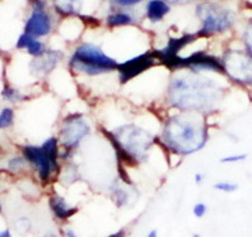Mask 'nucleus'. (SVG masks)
Instances as JSON below:
<instances>
[{
	"label": "nucleus",
	"mask_w": 252,
	"mask_h": 237,
	"mask_svg": "<svg viewBox=\"0 0 252 237\" xmlns=\"http://www.w3.org/2000/svg\"><path fill=\"white\" fill-rule=\"evenodd\" d=\"M208 132L203 123L186 115H175L165 124L164 144L177 154H192L207 143Z\"/></svg>",
	"instance_id": "f257e3e1"
},
{
	"label": "nucleus",
	"mask_w": 252,
	"mask_h": 237,
	"mask_svg": "<svg viewBox=\"0 0 252 237\" xmlns=\"http://www.w3.org/2000/svg\"><path fill=\"white\" fill-rule=\"evenodd\" d=\"M168 98L178 109L202 111L216 102L217 87L208 78L178 77L170 83Z\"/></svg>",
	"instance_id": "f03ea898"
},
{
	"label": "nucleus",
	"mask_w": 252,
	"mask_h": 237,
	"mask_svg": "<svg viewBox=\"0 0 252 237\" xmlns=\"http://www.w3.org/2000/svg\"><path fill=\"white\" fill-rule=\"evenodd\" d=\"M69 66L89 76H97L118 69L119 63L114 58L105 55L98 47L85 43L75 51Z\"/></svg>",
	"instance_id": "7ed1b4c3"
},
{
	"label": "nucleus",
	"mask_w": 252,
	"mask_h": 237,
	"mask_svg": "<svg viewBox=\"0 0 252 237\" xmlns=\"http://www.w3.org/2000/svg\"><path fill=\"white\" fill-rule=\"evenodd\" d=\"M197 15L202 20V28L197 33L198 37H211L216 33L228 31L235 24L232 12L224 8H217L213 4H203L199 6Z\"/></svg>",
	"instance_id": "20e7f679"
},
{
	"label": "nucleus",
	"mask_w": 252,
	"mask_h": 237,
	"mask_svg": "<svg viewBox=\"0 0 252 237\" xmlns=\"http://www.w3.org/2000/svg\"><path fill=\"white\" fill-rule=\"evenodd\" d=\"M119 143L135 160L144 159L145 153L152 145V135L135 125L123 126L114 133Z\"/></svg>",
	"instance_id": "39448f33"
},
{
	"label": "nucleus",
	"mask_w": 252,
	"mask_h": 237,
	"mask_svg": "<svg viewBox=\"0 0 252 237\" xmlns=\"http://www.w3.org/2000/svg\"><path fill=\"white\" fill-rule=\"evenodd\" d=\"M188 68L193 69V71H215L220 72V73H226L224 71V66L222 65L220 60L215 56L207 55L204 52L199 51L195 52L189 57H179L178 56L172 63H170L168 68L175 69V68Z\"/></svg>",
	"instance_id": "423d86ee"
},
{
	"label": "nucleus",
	"mask_w": 252,
	"mask_h": 237,
	"mask_svg": "<svg viewBox=\"0 0 252 237\" xmlns=\"http://www.w3.org/2000/svg\"><path fill=\"white\" fill-rule=\"evenodd\" d=\"M224 71L232 80L247 83L252 81V57L242 52H228L224 57Z\"/></svg>",
	"instance_id": "0eeeda50"
},
{
	"label": "nucleus",
	"mask_w": 252,
	"mask_h": 237,
	"mask_svg": "<svg viewBox=\"0 0 252 237\" xmlns=\"http://www.w3.org/2000/svg\"><path fill=\"white\" fill-rule=\"evenodd\" d=\"M90 126L82 119V115H72L64 119V125L61 129V141L67 149H73L83 137L89 135Z\"/></svg>",
	"instance_id": "6e6552de"
},
{
	"label": "nucleus",
	"mask_w": 252,
	"mask_h": 237,
	"mask_svg": "<svg viewBox=\"0 0 252 237\" xmlns=\"http://www.w3.org/2000/svg\"><path fill=\"white\" fill-rule=\"evenodd\" d=\"M158 58L155 52H146V53H143V55L138 56V57H134L129 61L119 63L118 71L121 83L127 82V81L132 80L134 77L143 73L146 69H149L150 67L154 66Z\"/></svg>",
	"instance_id": "1a4fd4ad"
},
{
	"label": "nucleus",
	"mask_w": 252,
	"mask_h": 237,
	"mask_svg": "<svg viewBox=\"0 0 252 237\" xmlns=\"http://www.w3.org/2000/svg\"><path fill=\"white\" fill-rule=\"evenodd\" d=\"M23 155L26 160H28L29 163L35 166L38 169V174L42 182H48L49 177H51L53 169L57 168L56 164H53L48 155L43 152V149L40 146H24L23 148Z\"/></svg>",
	"instance_id": "9d476101"
},
{
	"label": "nucleus",
	"mask_w": 252,
	"mask_h": 237,
	"mask_svg": "<svg viewBox=\"0 0 252 237\" xmlns=\"http://www.w3.org/2000/svg\"><path fill=\"white\" fill-rule=\"evenodd\" d=\"M52 29V20L44 9H34L27 20L24 33L33 38L44 37Z\"/></svg>",
	"instance_id": "9b49d317"
},
{
	"label": "nucleus",
	"mask_w": 252,
	"mask_h": 237,
	"mask_svg": "<svg viewBox=\"0 0 252 237\" xmlns=\"http://www.w3.org/2000/svg\"><path fill=\"white\" fill-rule=\"evenodd\" d=\"M197 37V34H184L179 38H170L165 48L160 49V51H155L157 58L168 67L178 57V53L182 51V48L193 42Z\"/></svg>",
	"instance_id": "f8f14e48"
},
{
	"label": "nucleus",
	"mask_w": 252,
	"mask_h": 237,
	"mask_svg": "<svg viewBox=\"0 0 252 237\" xmlns=\"http://www.w3.org/2000/svg\"><path fill=\"white\" fill-rule=\"evenodd\" d=\"M62 58L60 51H46L40 57H35L31 63V69L35 73H48Z\"/></svg>",
	"instance_id": "ddd939ff"
},
{
	"label": "nucleus",
	"mask_w": 252,
	"mask_h": 237,
	"mask_svg": "<svg viewBox=\"0 0 252 237\" xmlns=\"http://www.w3.org/2000/svg\"><path fill=\"white\" fill-rule=\"evenodd\" d=\"M49 207H51L52 212H53V214L58 220H67V218L72 217L77 212V208L69 207L66 203V201L58 195L52 196L49 198Z\"/></svg>",
	"instance_id": "4468645a"
},
{
	"label": "nucleus",
	"mask_w": 252,
	"mask_h": 237,
	"mask_svg": "<svg viewBox=\"0 0 252 237\" xmlns=\"http://www.w3.org/2000/svg\"><path fill=\"white\" fill-rule=\"evenodd\" d=\"M17 48L27 49L32 56H34V58L40 57V56L43 55L44 52H46L43 43L39 42V40L35 39V38L31 37V35L26 34V33L20 35L19 39H18Z\"/></svg>",
	"instance_id": "2eb2a0df"
},
{
	"label": "nucleus",
	"mask_w": 252,
	"mask_h": 237,
	"mask_svg": "<svg viewBox=\"0 0 252 237\" xmlns=\"http://www.w3.org/2000/svg\"><path fill=\"white\" fill-rule=\"evenodd\" d=\"M169 12V5L165 1H161V0H152L146 5V15H148V18L153 23L160 22Z\"/></svg>",
	"instance_id": "dca6fc26"
},
{
	"label": "nucleus",
	"mask_w": 252,
	"mask_h": 237,
	"mask_svg": "<svg viewBox=\"0 0 252 237\" xmlns=\"http://www.w3.org/2000/svg\"><path fill=\"white\" fill-rule=\"evenodd\" d=\"M132 22H134V19H132L131 15L125 12L114 13V14H110L106 18V24L109 27H111V28L120 26H129Z\"/></svg>",
	"instance_id": "f3484780"
},
{
	"label": "nucleus",
	"mask_w": 252,
	"mask_h": 237,
	"mask_svg": "<svg viewBox=\"0 0 252 237\" xmlns=\"http://www.w3.org/2000/svg\"><path fill=\"white\" fill-rule=\"evenodd\" d=\"M43 149V152L48 155L49 159L53 162V164L57 166V158H58V139L56 137H49L43 143V145L40 146Z\"/></svg>",
	"instance_id": "a211bd4d"
},
{
	"label": "nucleus",
	"mask_w": 252,
	"mask_h": 237,
	"mask_svg": "<svg viewBox=\"0 0 252 237\" xmlns=\"http://www.w3.org/2000/svg\"><path fill=\"white\" fill-rule=\"evenodd\" d=\"M14 120V111L10 107H5L0 111V130L12 126Z\"/></svg>",
	"instance_id": "6ab92c4d"
},
{
	"label": "nucleus",
	"mask_w": 252,
	"mask_h": 237,
	"mask_svg": "<svg viewBox=\"0 0 252 237\" xmlns=\"http://www.w3.org/2000/svg\"><path fill=\"white\" fill-rule=\"evenodd\" d=\"M75 4V1H57L56 6H57V10L62 15H71L76 14Z\"/></svg>",
	"instance_id": "aec40b11"
},
{
	"label": "nucleus",
	"mask_w": 252,
	"mask_h": 237,
	"mask_svg": "<svg viewBox=\"0 0 252 237\" xmlns=\"http://www.w3.org/2000/svg\"><path fill=\"white\" fill-rule=\"evenodd\" d=\"M1 96H3L5 100L8 101H19L23 99V96H22V94H20L18 90L13 89V87H10V86H4V90L3 92H1Z\"/></svg>",
	"instance_id": "412c9836"
},
{
	"label": "nucleus",
	"mask_w": 252,
	"mask_h": 237,
	"mask_svg": "<svg viewBox=\"0 0 252 237\" xmlns=\"http://www.w3.org/2000/svg\"><path fill=\"white\" fill-rule=\"evenodd\" d=\"M216 189L220 192H235L236 189L238 188V186L236 183H231V182H220V183H216L215 186Z\"/></svg>",
	"instance_id": "4be33fe9"
},
{
	"label": "nucleus",
	"mask_w": 252,
	"mask_h": 237,
	"mask_svg": "<svg viewBox=\"0 0 252 237\" xmlns=\"http://www.w3.org/2000/svg\"><path fill=\"white\" fill-rule=\"evenodd\" d=\"M26 158H13V159L9 160L8 167L12 170H19V169H22L26 166Z\"/></svg>",
	"instance_id": "5701e85b"
},
{
	"label": "nucleus",
	"mask_w": 252,
	"mask_h": 237,
	"mask_svg": "<svg viewBox=\"0 0 252 237\" xmlns=\"http://www.w3.org/2000/svg\"><path fill=\"white\" fill-rule=\"evenodd\" d=\"M112 193H114V197L115 200H116L115 202H116V204H118L119 207L125 204L126 200H127V195H126L123 189H115V191H112Z\"/></svg>",
	"instance_id": "b1692460"
},
{
	"label": "nucleus",
	"mask_w": 252,
	"mask_h": 237,
	"mask_svg": "<svg viewBox=\"0 0 252 237\" xmlns=\"http://www.w3.org/2000/svg\"><path fill=\"white\" fill-rule=\"evenodd\" d=\"M206 213H207V206L204 204V203H197V204L193 207V214H194L197 218H202Z\"/></svg>",
	"instance_id": "393cba45"
},
{
	"label": "nucleus",
	"mask_w": 252,
	"mask_h": 237,
	"mask_svg": "<svg viewBox=\"0 0 252 237\" xmlns=\"http://www.w3.org/2000/svg\"><path fill=\"white\" fill-rule=\"evenodd\" d=\"M247 158V154H237V155H229V157L220 159V163H236V162H241Z\"/></svg>",
	"instance_id": "a878e982"
},
{
	"label": "nucleus",
	"mask_w": 252,
	"mask_h": 237,
	"mask_svg": "<svg viewBox=\"0 0 252 237\" xmlns=\"http://www.w3.org/2000/svg\"><path fill=\"white\" fill-rule=\"evenodd\" d=\"M140 1H136V0H119V1H115L116 5H123V6H132L139 4Z\"/></svg>",
	"instance_id": "bb28decb"
},
{
	"label": "nucleus",
	"mask_w": 252,
	"mask_h": 237,
	"mask_svg": "<svg viewBox=\"0 0 252 237\" xmlns=\"http://www.w3.org/2000/svg\"><path fill=\"white\" fill-rule=\"evenodd\" d=\"M250 31L252 32V28H250ZM247 48H249L250 55H251V57H252V37L251 35H249V40H247Z\"/></svg>",
	"instance_id": "cd10ccee"
},
{
	"label": "nucleus",
	"mask_w": 252,
	"mask_h": 237,
	"mask_svg": "<svg viewBox=\"0 0 252 237\" xmlns=\"http://www.w3.org/2000/svg\"><path fill=\"white\" fill-rule=\"evenodd\" d=\"M107 237H125V231H124V230H120V231H118L116 234H112Z\"/></svg>",
	"instance_id": "c85d7f7f"
},
{
	"label": "nucleus",
	"mask_w": 252,
	"mask_h": 237,
	"mask_svg": "<svg viewBox=\"0 0 252 237\" xmlns=\"http://www.w3.org/2000/svg\"><path fill=\"white\" fill-rule=\"evenodd\" d=\"M64 235H66V237H77V235L72 231V230H67L66 234H64Z\"/></svg>",
	"instance_id": "c756f323"
},
{
	"label": "nucleus",
	"mask_w": 252,
	"mask_h": 237,
	"mask_svg": "<svg viewBox=\"0 0 252 237\" xmlns=\"http://www.w3.org/2000/svg\"><path fill=\"white\" fill-rule=\"evenodd\" d=\"M194 178H195V183H197V184H199V183H202V179H203V175L198 173V174H195Z\"/></svg>",
	"instance_id": "7c9ffc66"
},
{
	"label": "nucleus",
	"mask_w": 252,
	"mask_h": 237,
	"mask_svg": "<svg viewBox=\"0 0 252 237\" xmlns=\"http://www.w3.org/2000/svg\"><path fill=\"white\" fill-rule=\"evenodd\" d=\"M0 237H12V236H10V232L9 231H3V232H0Z\"/></svg>",
	"instance_id": "2f4dec72"
},
{
	"label": "nucleus",
	"mask_w": 252,
	"mask_h": 237,
	"mask_svg": "<svg viewBox=\"0 0 252 237\" xmlns=\"http://www.w3.org/2000/svg\"><path fill=\"white\" fill-rule=\"evenodd\" d=\"M148 237H158L157 230H153V231H150L149 235H148Z\"/></svg>",
	"instance_id": "473e14b6"
},
{
	"label": "nucleus",
	"mask_w": 252,
	"mask_h": 237,
	"mask_svg": "<svg viewBox=\"0 0 252 237\" xmlns=\"http://www.w3.org/2000/svg\"><path fill=\"white\" fill-rule=\"evenodd\" d=\"M44 237H58L56 234H47Z\"/></svg>",
	"instance_id": "72a5a7b5"
},
{
	"label": "nucleus",
	"mask_w": 252,
	"mask_h": 237,
	"mask_svg": "<svg viewBox=\"0 0 252 237\" xmlns=\"http://www.w3.org/2000/svg\"><path fill=\"white\" fill-rule=\"evenodd\" d=\"M193 237H201L199 235H193Z\"/></svg>",
	"instance_id": "f704fd0d"
},
{
	"label": "nucleus",
	"mask_w": 252,
	"mask_h": 237,
	"mask_svg": "<svg viewBox=\"0 0 252 237\" xmlns=\"http://www.w3.org/2000/svg\"><path fill=\"white\" fill-rule=\"evenodd\" d=\"M0 212H1V206H0Z\"/></svg>",
	"instance_id": "c9c22d12"
}]
</instances>
